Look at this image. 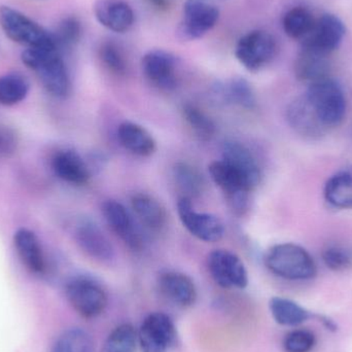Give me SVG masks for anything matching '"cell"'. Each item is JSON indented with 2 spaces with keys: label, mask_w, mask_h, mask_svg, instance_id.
<instances>
[{
  "label": "cell",
  "mask_w": 352,
  "mask_h": 352,
  "mask_svg": "<svg viewBox=\"0 0 352 352\" xmlns=\"http://www.w3.org/2000/svg\"><path fill=\"white\" fill-rule=\"evenodd\" d=\"M138 336L142 352H173L178 341L175 322L163 312L146 316Z\"/></svg>",
  "instance_id": "cell-8"
},
{
  "label": "cell",
  "mask_w": 352,
  "mask_h": 352,
  "mask_svg": "<svg viewBox=\"0 0 352 352\" xmlns=\"http://www.w3.org/2000/svg\"><path fill=\"white\" fill-rule=\"evenodd\" d=\"M177 213L184 227L197 239L204 242H217L223 237L225 227L219 217L211 213L195 210L192 200L180 197Z\"/></svg>",
  "instance_id": "cell-12"
},
{
  "label": "cell",
  "mask_w": 352,
  "mask_h": 352,
  "mask_svg": "<svg viewBox=\"0 0 352 352\" xmlns=\"http://www.w3.org/2000/svg\"><path fill=\"white\" fill-rule=\"evenodd\" d=\"M101 61L105 67L116 76H125L127 72V61L122 50L113 41H105L99 51Z\"/></svg>",
  "instance_id": "cell-36"
},
{
  "label": "cell",
  "mask_w": 352,
  "mask_h": 352,
  "mask_svg": "<svg viewBox=\"0 0 352 352\" xmlns=\"http://www.w3.org/2000/svg\"><path fill=\"white\" fill-rule=\"evenodd\" d=\"M158 287L161 295L177 307L188 308L196 303V285L192 278L184 273L177 271L161 273Z\"/></svg>",
  "instance_id": "cell-17"
},
{
  "label": "cell",
  "mask_w": 352,
  "mask_h": 352,
  "mask_svg": "<svg viewBox=\"0 0 352 352\" xmlns=\"http://www.w3.org/2000/svg\"><path fill=\"white\" fill-rule=\"evenodd\" d=\"M138 331L130 324H123L111 331L105 339L100 352H136Z\"/></svg>",
  "instance_id": "cell-32"
},
{
  "label": "cell",
  "mask_w": 352,
  "mask_h": 352,
  "mask_svg": "<svg viewBox=\"0 0 352 352\" xmlns=\"http://www.w3.org/2000/svg\"><path fill=\"white\" fill-rule=\"evenodd\" d=\"M94 14L102 26L117 33L127 32L135 21L133 10L125 0H97Z\"/></svg>",
  "instance_id": "cell-18"
},
{
  "label": "cell",
  "mask_w": 352,
  "mask_h": 352,
  "mask_svg": "<svg viewBox=\"0 0 352 352\" xmlns=\"http://www.w3.org/2000/svg\"><path fill=\"white\" fill-rule=\"evenodd\" d=\"M82 23L74 16H66L55 30L52 31L54 41L60 52L76 47L82 38Z\"/></svg>",
  "instance_id": "cell-34"
},
{
  "label": "cell",
  "mask_w": 352,
  "mask_h": 352,
  "mask_svg": "<svg viewBox=\"0 0 352 352\" xmlns=\"http://www.w3.org/2000/svg\"><path fill=\"white\" fill-rule=\"evenodd\" d=\"M14 243L19 258L31 273L43 276L47 272L43 246L32 231L21 228L14 233Z\"/></svg>",
  "instance_id": "cell-20"
},
{
  "label": "cell",
  "mask_w": 352,
  "mask_h": 352,
  "mask_svg": "<svg viewBox=\"0 0 352 352\" xmlns=\"http://www.w3.org/2000/svg\"><path fill=\"white\" fill-rule=\"evenodd\" d=\"M102 212L105 221L113 233L134 252L144 248V240L133 217L122 203L107 200L103 203Z\"/></svg>",
  "instance_id": "cell-14"
},
{
  "label": "cell",
  "mask_w": 352,
  "mask_h": 352,
  "mask_svg": "<svg viewBox=\"0 0 352 352\" xmlns=\"http://www.w3.org/2000/svg\"><path fill=\"white\" fill-rule=\"evenodd\" d=\"M14 140L8 130L0 128V157L8 156L14 152Z\"/></svg>",
  "instance_id": "cell-38"
},
{
  "label": "cell",
  "mask_w": 352,
  "mask_h": 352,
  "mask_svg": "<svg viewBox=\"0 0 352 352\" xmlns=\"http://www.w3.org/2000/svg\"><path fill=\"white\" fill-rule=\"evenodd\" d=\"M52 169L57 177L74 186H84L91 178V170L86 161L74 151L56 153L52 159Z\"/></svg>",
  "instance_id": "cell-21"
},
{
  "label": "cell",
  "mask_w": 352,
  "mask_h": 352,
  "mask_svg": "<svg viewBox=\"0 0 352 352\" xmlns=\"http://www.w3.org/2000/svg\"><path fill=\"white\" fill-rule=\"evenodd\" d=\"M173 179L182 197L190 199L200 196L204 190L205 180L200 171L186 162H179L173 167Z\"/></svg>",
  "instance_id": "cell-28"
},
{
  "label": "cell",
  "mask_w": 352,
  "mask_h": 352,
  "mask_svg": "<svg viewBox=\"0 0 352 352\" xmlns=\"http://www.w3.org/2000/svg\"><path fill=\"white\" fill-rule=\"evenodd\" d=\"M305 96L327 129L342 123L346 113V99L336 80L326 78L312 82Z\"/></svg>",
  "instance_id": "cell-4"
},
{
  "label": "cell",
  "mask_w": 352,
  "mask_h": 352,
  "mask_svg": "<svg viewBox=\"0 0 352 352\" xmlns=\"http://www.w3.org/2000/svg\"><path fill=\"white\" fill-rule=\"evenodd\" d=\"M209 175L225 194L233 212L238 215L244 214L248 208L250 192L254 190L246 178L223 160L211 163Z\"/></svg>",
  "instance_id": "cell-6"
},
{
  "label": "cell",
  "mask_w": 352,
  "mask_h": 352,
  "mask_svg": "<svg viewBox=\"0 0 352 352\" xmlns=\"http://www.w3.org/2000/svg\"><path fill=\"white\" fill-rule=\"evenodd\" d=\"M151 6H155L160 10H165L169 8L171 4V0H146Z\"/></svg>",
  "instance_id": "cell-39"
},
{
  "label": "cell",
  "mask_w": 352,
  "mask_h": 352,
  "mask_svg": "<svg viewBox=\"0 0 352 352\" xmlns=\"http://www.w3.org/2000/svg\"><path fill=\"white\" fill-rule=\"evenodd\" d=\"M142 72L153 86L173 91L177 86V60L164 50H153L142 58Z\"/></svg>",
  "instance_id": "cell-13"
},
{
  "label": "cell",
  "mask_w": 352,
  "mask_h": 352,
  "mask_svg": "<svg viewBox=\"0 0 352 352\" xmlns=\"http://www.w3.org/2000/svg\"><path fill=\"white\" fill-rule=\"evenodd\" d=\"M324 199L332 206L352 209V169L339 171L329 178L324 190Z\"/></svg>",
  "instance_id": "cell-26"
},
{
  "label": "cell",
  "mask_w": 352,
  "mask_h": 352,
  "mask_svg": "<svg viewBox=\"0 0 352 352\" xmlns=\"http://www.w3.org/2000/svg\"><path fill=\"white\" fill-rule=\"evenodd\" d=\"M215 94L223 102L236 105L248 111H252L256 107L254 89L243 78H233L226 82V84L219 85L215 89Z\"/></svg>",
  "instance_id": "cell-24"
},
{
  "label": "cell",
  "mask_w": 352,
  "mask_h": 352,
  "mask_svg": "<svg viewBox=\"0 0 352 352\" xmlns=\"http://www.w3.org/2000/svg\"><path fill=\"white\" fill-rule=\"evenodd\" d=\"M316 20L308 8L295 6L287 10L283 16V30L291 38L303 41L312 30Z\"/></svg>",
  "instance_id": "cell-29"
},
{
  "label": "cell",
  "mask_w": 352,
  "mask_h": 352,
  "mask_svg": "<svg viewBox=\"0 0 352 352\" xmlns=\"http://www.w3.org/2000/svg\"><path fill=\"white\" fill-rule=\"evenodd\" d=\"M0 27L8 38L27 49H58L52 32L10 6L0 8Z\"/></svg>",
  "instance_id": "cell-3"
},
{
  "label": "cell",
  "mask_w": 352,
  "mask_h": 352,
  "mask_svg": "<svg viewBox=\"0 0 352 352\" xmlns=\"http://www.w3.org/2000/svg\"><path fill=\"white\" fill-rule=\"evenodd\" d=\"M219 10L213 0H186L178 35L184 41L201 38L217 25Z\"/></svg>",
  "instance_id": "cell-9"
},
{
  "label": "cell",
  "mask_w": 352,
  "mask_h": 352,
  "mask_svg": "<svg viewBox=\"0 0 352 352\" xmlns=\"http://www.w3.org/2000/svg\"><path fill=\"white\" fill-rule=\"evenodd\" d=\"M182 117L195 135L203 142H208L214 136L217 127L214 122L197 105L186 103L182 107Z\"/></svg>",
  "instance_id": "cell-31"
},
{
  "label": "cell",
  "mask_w": 352,
  "mask_h": 352,
  "mask_svg": "<svg viewBox=\"0 0 352 352\" xmlns=\"http://www.w3.org/2000/svg\"><path fill=\"white\" fill-rule=\"evenodd\" d=\"M221 155V160L243 175L254 190L260 184L262 178L260 165L248 146L241 142L230 140L223 144Z\"/></svg>",
  "instance_id": "cell-19"
},
{
  "label": "cell",
  "mask_w": 352,
  "mask_h": 352,
  "mask_svg": "<svg viewBox=\"0 0 352 352\" xmlns=\"http://www.w3.org/2000/svg\"><path fill=\"white\" fill-rule=\"evenodd\" d=\"M330 63L327 56L301 49L295 62L296 78L301 82H312L329 78Z\"/></svg>",
  "instance_id": "cell-25"
},
{
  "label": "cell",
  "mask_w": 352,
  "mask_h": 352,
  "mask_svg": "<svg viewBox=\"0 0 352 352\" xmlns=\"http://www.w3.org/2000/svg\"><path fill=\"white\" fill-rule=\"evenodd\" d=\"M265 264L273 274L289 280H308L318 273L309 252L294 243L272 246L265 256Z\"/></svg>",
  "instance_id": "cell-2"
},
{
  "label": "cell",
  "mask_w": 352,
  "mask_h": 352,
  "mask_svg": "<svg viewBox=\"0 0 352 352\" xmlns=\"http://www.w3.org/2000/svg\"><path fill=\"white\" fill-rule=\"evenodd\" d=\"M345 34L346 27L338 16L324 14L316 19L309 34L301 41V49L329 57L340 47Z\"/></svg>",
  "instance_id": "cell-10"
},
{
  "label": "cell",
  "mask_w": 352,
  "mask_h": 352,
  "mask_svg": "<svg viewBox=\"0 0 352 352\" xmlns=\"http://www.w3.org/2000/svg\"><path fill=\"white\" fill-rule=\"evenodd\" d=\"M324 265L336 272L346 271L352 267V250L342 244H331L322 252Z\"/></svg>",
  "instance_id": "cell-35"
},
{
  "label": "cell",
  "mask_w": 352,
  "mask_h": 352,
  "mask_svg": "<svg viewBox=\"0 0 352 352\" xmlns=\"http://www.w3.org/2000/svg\"><path fill=\"white\" fill-rule=\"evenodd\" d=\"M287 120L296 133L308 140L320 138L327 130L306 98L305 94L294 99L289 103L287 109Z\"/></svg>",
  "instance_id": "cell-16"
},
{
  "label": "cell",
  "mask_w": 352,
  "mask_h": 352,
  "mask_svg": "<svg viewBox=\"0 0 352 352\" xmlns=\"http://www.w3.org/2000/svg\"><path fill=\"white\" fill-rule=\"evenodd\" d=\"M118 140L125 150L138 157H150L157 150L152 134L138 124L124 122L118 128Z\"/></svg>",
  "instance_id": "cell-22"
},
{
  "label": "cell",
  "mask_w": 352,
  "mask_h": 352,
  "mask_svg": "<svg viewBox=\"0 0 352 352\" xmlns=\"http://www.w3.org/2000/svg\"><path fill=\"white\" fill-rule=\"evenodd\" d=\"M22 61L36 74L50 94L57 98L69 94V74L59 50L26 49L22 53Z\"/></svg>",
  "instance_id": "cell-1"
},
{
  "label": "cell",
  "mask_w": 352,
  "mask_h": 352,
  "mask_svg": "<svg viewBox=\"0 0 352 352\" xmlns=\"http://www.w3.org/2000/svg\"><path fill=\"white\" fill-rule=\"evenodd\" d=\"M131 206L138 219L150 231L162 232L167 225L164 207L154 197L148 194H136L132 197Z\"/></svg>",
  "instance_id": "cell-23"
},
{
  "label": "cell",
  "mask_w": 352,
  "mask_h": 352,
  "mask_svg": "<svg viewBox=\"0 0 352 352\" xmlns=\"http://www.w3.org/2000/svg\"><path fill=\"white\" fill-rule=\"evenodd\" d=\"M209 273L217 285L223 289H245L248 285V273L241 258L226 250L210 252L207 260Z\"/></svg>",
  "instance_id": "cell-11"
},
{
  "label": "cell",
  "mask_w": 352,
  "mask_h": 352,
  "mask_svg": "<svg viewBox=\"0 0 352 352\" xmlns=\"http://www.w3.org/2000/svg\"><path fill=\"white\" fill-rule=\"evenodd\" d=\"M273 320L285 327H295L309 320L311 314L296 302L285 298L274 297L269 302Z\"/></svg>",
  "instance_id": "cell-27"
},
{
  "label": "cell",
  "mask_w": 352,
  "mask_h": 352,
  "mask_svg": "<svg viewBox=\"0 0 352 352\" xmlns=\"http://www.w3.org/2000/svg\"><path fill=\"white\" fill-rule=\"evenodd\" d=\"M316 345V336L307 330L293 331L283 341L285 352H310Z\"/></svg>",
  "instance_id": "cell-37"
},
{
  "label": "cell",
  "mask_w": 352,
  "mask_h": 352,
  "mask_svg": "<svg viewBox=\"0 0 352 352\" xmlns=\"http://www.w3.org/2000/svg\"><path fill=\"white\" fill-rule=\"evenodd\" d=\"M92 336L80 328L64 331L52 347L51 352H93Z\"/></svg>",
  "instance_id": "cell-33"
},
{
  "label": "cell",
  "mask_w": 352,
  "mask_h": 352,
  "mask_svg": "<svg viewBox=\"0 0 352 352\" xmlns=\"http://www.w3.org/2000/svg\"><path fill=\"white\" fill-rule=\"evenodd\" d=\"M28 78L19 72H10L0 76V104L6 107L22 102L29 93Z\"/></svg>",
  "instance_id": "cell-30"
},
{
  "label": "cell",
  "mask_w": 352,
  "mask_h": 352,
  "mask_svg": "<svg viewBox=\"0 0 352 352\" xmlns=\"http://www.w3.org/2000/svg\"><path fill=\"white\" fill-rule=\"evenodd\" d=\"M66 297L76 314L87 320L98 318L107 309L109 298L100 283L88 276L69 279L65 287Z\"/></svg>",
  "instance_id": "cell-5"
},
{
  "label": "cell",
  "mask_w": 352,
  "mask_h": 352,
  "mask_svg": "<svg viewBox=\"0 0 352 352\" xmlns=\"http://www.w3.org/2000/svg\"><path fill=\"white\" fill-rule=\"evenodd\" d=\"M276 41L268 31L252 30L236 45L235 56L250 72H258L272 62L276 55Z\"/></svg>",
  "instance_id": "cell-7"
},
{
  "label": "cell",
  "mask_w": 352,
  "mask_h": 352,
  "mask_svg": "<svg viewBox=\"0 0 352 352\" xmlns=\"http://www.w3.org/2000/svg\"><path fill=\"white\" fill-rule=\"evenodd\" d=\"M74 237L80 248L95 260L107 262L113 258V248L107 236L98 225L91 219L78 221Z\"/></svg>",
  "instance_id": "cell-15"
}]
</instances>
